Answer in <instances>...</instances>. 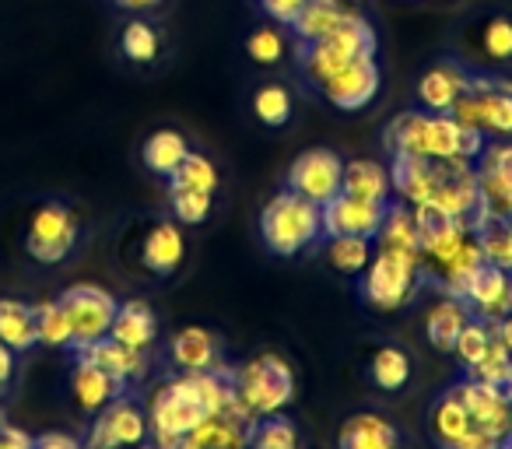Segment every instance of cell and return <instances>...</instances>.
Instances as JSON below:
<instances>
[{
  "label": "cell",
  "instance_id": "obj_9",
  "mask_svg": "<svg viewBox=\"0 0 512 449\" xmlns=\"http://www.w3.org/2000/svg\"><path fill=\"white\" fill-rule=\"evenodd\" d=\"M57 302L67 309V320H71L74 351L88 348V344H95L99 337H106L109 327H113L116 306H120V302L99 285H74V288H67Z\"/></svg>",
  "mask_w": 512,
  "mask_h": 449
},
{
  "label": "cell",
  "instance_id": "obj_21",
  "mask_svg": "<svg viewBox=\"0 0 512 449\" xmlns=\"http://www.w3.org/2000/svg\"><path fill=\"white\" fill-rule=\"evenodd\" d=\"M169 358L179 372H207L218 369V337L204 327H183L169 341Z\"/></svg>",
  "mask_w": 512,
  "mask_h": 449
},
{
  "label": "cell",
  "instance_id": "obj_31",
  "mask_svg": "<svg viewBox=\"0 0 512 449\" xmlns=\"http://www.w3.org/2000/svg\"><path fill=\"white\" fill-rule=\"evenodd\" d=\"M379 246L383 250H404V253H418L421 257V246H418V225H414V211L411 204L397 200V204H386L383 214V225H379Z\"/></svg>",
  "mask_w": 512,
  "mask_h": 449
},
{
  "label": "cell",
  "instance_id": "obj_38",
  "mask_svg": "<svg viewBox=\"0 0 512 449\" xmlns=\"http://www.w3.org/2000/svg\"><path fill=\"white\" fill-rule=\"evenodd\" d=\"M36 337L46 348H71V320H67V309L60 302H43L36 306Z\"/></svg>",
  "mask_w": 512,
  "mask_h": 449
},
{
  "label": "cell",
  "instance_id": "obj_43",
  "mask_svg": "<svg viewBox=\"0 0 512 449\" xmlns=\"http://www.w3.org/2000/svg\"><path fill=\"white\" fill-rule=\"evenodd\" d=\"M246 53H249V60L260 67L281 64V57H285V36H281L278 29H256L253 36L246 39Z\"/></svg>",
  "mask_w": 512,
  "mask_h": 449
},
{
  "label": "cell",
  "instance_id": "obj_13",
  "mask_svg": "<svg viewBox=\"0 0 512 449\" xmlns=\"http://www.w3.org/2000/svg\"><path fill=\"white\" fill-rule=\"evenodd\" d=\"M477 190L488 214L512 218V141H495L477 158Z\"/></svg>",
  "mask_w": 512,
  "mask_h": 449
},
{
  "label": "cell",
  "instance_id": "obj_30",
  "mask_svg": "<svg viewBox=\"0 0 512 449\" xmlns=\"http://www.w3.org/2000/svg\"><path fill=\"white\" fill-rule=\"evenodd\" d=\"M474 239H477V246H481L488 264L512 271V218L484 211L481 221L474 225Z\"/></svg>",
  "mask_w": 512,
  "mask_h": 449
},
{
  "label": "cell",
  "instance_id": "obj_12",
  "mask_svg": "<svg viewBox=\"0 0 512 449\" xmlns=\"http://www.w3.org/2000/svg\"><path fill=\"white\" fill-rule=\"evenodd\" d=\"M379 85H383V71H379V64H376V53H365V57L351 60V64L341 67L337 74H330L320 85V92L334 109L355 113V109H365L376 99Z\"/></svg>",
  "mask_w": 512,
  "mask_h": 449
},
{
  "label": "cell",
  "instance_id": "obj_5",
  "mask_svg": "<svg viewBox=\"0 0 512 449\" xmlns=\"http://www.w3.org/2000/svg\"><path fill=\"white\" fill-rule=\"evenodd\" d=\"M421 285V257L404 250H383L369 260L362 271V299L369 302L376 313H393V309L407 306Z\"/></svg>",
  "mask_w": 512,
  "mask_h": 449
},
{
  "label": "cell",
  "instance_id": "obj_2",
  "mask_svg": "<svg viewBox=\"0 0 512 449\" xmlns=\"http://www.w3.org/2000/svg\"><path fill=\"white\" fill-rule=\"evenodd\" d=\"M260 239L274 257H299L323 239V207L295 190H281L260 211Z\"/></svg>",
  "mask_w": 512,
  "mask_h": 449
},
{
  "label": "cell",
  "instance_id": "obj_7",
  "mask_svg": "<svg viewBox=\"0 0 512 449\" xmlns=\"http://www.w3.org/2000/svg\"><path fill=\"white\" fill-rule=\"evenodd\" d=\"M449 113L484 137H512V81L470 78V88Z\"/></svg>",
  "mask_w": 512,
  "mask_h": 449
},
{
  "label": "cell",
  "instance_id": "obj_20",
  "mask_svg": "<svg viewBox=\"0 0 512 449\" xmlns=\"http://www.w3.org/2000/svg\"><path fill=\"white\" fill-rule=\"evenodd\" d=\"M186 257V236L176 221H158L141 243V260L151 274H172Z\"/></svg>",
  "mask_w": 512,
  "mask_h": 449
},
{
  "label": "cell",
  "instance_id": "obj_26",
  "mask_svg": "<svg viewBox=\"0 0 512 449\" xmlns=\"http://www.w3.org/2000/svg\"><path fill=\"white\" fill-rule=\"evenodd\" d=\"M344 193L362 200H376V204H390L393 179L390 169L376 158H355V162H344Z\"/></svg>",
  "mask_w": 512,
  "mask_h": 449
},
{
  "label": "cell",
  "instance_id": "obj_42",
  "mask_svg": "<svg viewBox=\"0 0 512 449\" xmlns=\"http://www.w3.org/2000/svg\"><path fill=\"white\" fill-rule=\"evenodd\" d=\"M169 204L176 214L179 225H200L207 221L214 207V193H200V190H186V186H169Z\"/></svg>",
  "mask_w": 512,
  "mask_h": 449
},
{
  "label": "cell",
  "instance_id": "obj_28",
  "mask_svg": "<svg viewBox=\"0 0 512 449\" xmlns=\"http://www.w3.org/2000/svg\"><path fill=\"white\" fill-rule=\"evenodd\" d=\"M246 425L225 418V414H214L204 418L193 432L183 435L179 449H246Z\"/></svg>",
  "mask_w": 512,
  "mask_h": 449
},
{
  "label": "cell",
  "instance_id": "obj_1",
  "mask_svg": "<svg viewBox=\"0 0 512 449\" xmlns=\"http://www.w3.org/2000/svg\"><path fill=\"white\" fill-rule=\"evenodd\" d=\"M386 148L393 155H421L435 162H477L488 148V137L477 127L460 123L453 113L414 109L386 127Z\"/></svg>",
  "mask_w": 512,
  "mask_h": 449
},
{
  "label": "cell",
  "instance_id": "obj_14",
  "mask_svg": "<svg viewBox=\"0 0 512 449\" xmlns=\"http://www.w3.org/2000/svg\"><path fill=\"white\" fill-rule=\"evenodd\" d=\"M383 214H386V204L351 197V193L341 190L330 204H323V239L327 236L376 239L379 225H383Z\"/></svg>",
  "mask_w": 512,
  "mask_h": 449
},
{
  "label": "cell",
  "instance_id": "obj_8",
  "mask_svg": "<svg viewBox=\"0 0 512 449\" xmlns=\"http://www.w3.org/2000/svg\"><path fill=\"white\" fill-rule=\"evenodd\" d=\"M78 246V218L67 204L50 200L32 214L29 236H25V253L36 264H64Z\"/></svg>",
  "mask_w": 512,
  "mask_h": 449
},
{
  "label": "cell",
  "instance_id": "obj_50",
  "mask_svg": "<svg viewBox=\"0 0 512 449\" xmlns=\"http://www.w3.org/2000/svg\"><path fill=\"white\" fill-rule=\"evenodd\" d=\"M116 8L120 11H130V15H141V11H151V8H158L162 0H113Z\"/></svg>",
  "mask_w": 512,
  "mask_h": 449
},
{
  "label": "cell",
  "instance_id": "obj_52",
  "mask_svg": "<svg viewBox=\"0 0 512 449\" xmlns=\"http://www.w3.org/2000/svg\"><path fill=\"white\" fill-rule=\"evenodd\" d=\"M498 449H512V432L502 435V446H498Z\"/></svg>",
  "mask_w": 512,
  "mask_h": 449
},
{
  "label": "cell",
  "instance_id": "obj_36",
  "mask_svg": "<svg viewBox=\"0 0 512 449\" xmlns=\"http://www.w3.org/2000/svg\"><path fill=\"white\" fill-rule=\"evenodd\" d=\"M467 372H470V379H481V383L495 386V390H502L512 397V351L498 341V334H495V341H491L488 355H484L477 365H470Z\"/></svg>",
  "mask_w": 512,
  "mask_h": 449
},
{
  "label": "cell",
  "instance_id": "obj_45",
  "mask_svg": "<svg viewBox=\"0 0 512 449\" xmlns=\"http://www.w3.org/2000/svg\"><path fill=\"white\" fill-rule=\"evenodd\" d=\"M498 446H502V435L488 432V428H481V425H470L467 432L449 442L446 449H498Z\"/></svg>",
  "mask_w": 512,
  "mask_h": 449
},
{
  "label": "cell",
  "instance_id": "obj_23",
  "mask_svg": "<svg viewBox=\"0 0 512 449\" xmlns=\"http://www.w3.org/2000/svg\"><path fill=\"white\" fill-rule=\"evenodd\" d=\"M470 323V309L456 295H442L439 302H432L425 313V337L435 351H453L460 330Z\"/></svg>",
  "mask_w": 512,
  "mask_h": 449
},
{
  "label": "cell",
  "instance_id": "obj_10",
  "mask_svg": "<svg viewBox=\"0 0 512 449\" xmlns=\"http://www.w3.org/2000/svg\"><path fill=\"white\" fill-rule=\"evenodd\" d=\"M288 190L302 193L313 204H330L344 190V158L330 148L302 151L288 169Z\"/></svg>",
  "mask_w": 512,
  "mask_h": 449
},
{
  "label": "cell",
  "instance_id": "obj_49",
  "mask_svg": "<svg viewBox=\"0 0 512 449\" xmlns=\"http://www.w3.org/2000/svg\"><path fill=\"white\" fill-rule=\"evenodd\" d=\"M32 439H36V435L22 432V428L8 425V421L0 428V449H32Z\"/></svg>",
  "mask_w": 512,
  "mask_h": 449
},
{
  "label": "cell",
  "instance_id": "obj_11",
  "mask_svg": "<svg viewBox=\"0 0 512 449\" xmlns=\"http://www.w3.org/2000/svg\"><path fill=\"white\" fill-rule=\"evenodd\" d=\"M148 439V414L127 397H116L88 428L85 449H134Z\"/></svg>",
  "mask_w": 512,
  "mask_h": 449
},
{
  "label": "cell",
  "instance_id": "obj_41",
  "mask_svg": "<svg viewBox=\"0 0 512 449\" xmlns=\"http://www.w3.org/2000/svg\"><path fill=\"white\" fill-rule=\"evenodd\" d=\"M253 113L264 127H285L292 116V95L281 85H264L253 95Z\"/></svg>",
  "mask_w": 512,
  "mask_h": 449
},
{
  "label": "cell",
  "instance_id": "obj_37",
  "mask_svg": "<svg viewBox=\"0 0 512 449\" xmlns=\"http://www.w3.org/2000/svg\"><path fill=\"white\" fill-rule=\"evenodd\" d=\"M169 186H186V190H200V193H218V186H221L218 165H214L207 155L190 151L186 162L169 176Z\"/></svg>",
  "mask_w": 512,
  "mask_h": 449
},
{
  "label": "cell",
  "instance_id": "obj_44",
  "mask_svg": "<svg viewBox=\"0 0 512 449\" xmlns=\"http://www.w3.org/2000/svg\"><path fill=\"white\" fill-rule=\"evenodd\" d=\"M481 50L488 60H512V22L509 18H488L481 25Z\"/></svg>",
  "mask_w": 512,
  "mask_h": 449
},
{
  "label": "cell",
  "instance_id": "obj_22",
  "mask_svg": "<svg viewBox=\"0 0 512 449\" xmlns=\"http://www.w3.org/2000/svg\"><path fill=\"white\" fill-rule=\"evenodd\" d=\"M109 337L134 351H148L158 337V320L151 313L148 302L141 299H130V302H120L116 306V316H113V327H109Z\"/></svg>",
  "mask_w": 512,
  "mask_h": 449
},
{
  "label": "cell",
  "instance_id": "obj_17",
  "mask_svg": "<svg viewBox=\"0 0 512 449\" xmlns=\"http://www.w3.org/2000/svg\"><path fill=\"white\" fill-rule=\"evenodd\" d=\"M470 88V74L460 64H435L418 78V102L428 113H449L463 92Z\"/></svg>",
  "mask_w": 512,
  "mask_h": 449
},
{
  "label": "cell",
  "instance_id": "obj_19",
  "mask_svg": "<svg viewBox=\"0 0 512 449\" xmlns=\"http://www.w3.org/2000/svg\"><path fill=\"white\" fill-rule=\"evenodd\" d=\"M71 393L78 400L81 411L88 414H99L106 404H113L116 397H123V383H116L106 369H99L95 362L78 355V365L71 372Z\"/></svg>",
  "mask_w": 512,
  "mask_h": 449
},
{
  "label": "cell",
  "instance_id": "obj_53",
  "mask_svg": "<svg viewBox=\"0 0 512 449\" xmlns=\"http://www.w3.org/2000/svg\"><path fill=\"white\" fill-rule=\"evenodd\" d=\"M0 428H4V414H0Z\"/></svg>",
  "mask_w": 512,
  "mask_h": 449
},
{
  "label": "cell",
  "instance_id": "obj_40",
  "mask_svg": "<svg viewBox=\"0 0 512 449\" xmlns=\"http://www.w3.org/2000/svg\"><path fill=\"white\" fill-rule=\"evenodd\" d=\"M491 341H495V323H484V320H477V316H470V323L460 330V337H456L453 355L463 362V369H470V365H477L488 355Z\"/></svg>",
  "mask_w": 512,
  "mask_h": 449
},
{
  "label": "cell",
  "instance_id": "obj_29",
  "mask_svg": "<svg viewBox=\"0 0 512 449\" xmlns=\"http://www.w3.org/2000/svg\"><path fill=\"white\" fill-rule=\"evenodd\" d=\"M0 341L15 355L36 348V306H25L18 299H0Z\"/></svg>",
  "mask_w": 512,
  "mask_h": 449
},
{
  "label": "cell",
  "instance_id": "obj_24",
  "mask_svg": "<svg viewBox=\"0 0 512 449\" xmlns=\"http://www.w3.org/2000/svg\"><path fill=\"white\" fill-rule=\"evenodd\" d=\"M341 449H400V432L383 414H351L337 435Z\"/></svg>",
  "mask_w": 512,
  "mask_h": 449
},
{
  "label": "cell",
  "instance_id": "obj_34",
  "mask_svg": "<svg viewBox=\"0 0 512 449\" xmlns=\"http://www.w3.org/2000/svg\"><path fill=\"white\" fill-rule=\"evenodd\" d=\"M299 428L285 414H264L246 432V449H299Z\"/></svg>",
  "mask_w": 512,
  "mask_h": 449
},
{
  "label": "cell",
  "instance_id": "obj_51",
  "mask_svg": "<svg viewBox=\"0 0 512 449\" xmlns=\"http://www.w3.org/2000/svg\"><path fill=\"white\" fill-rule=\"evenodd\" d=\"M495 334H498V341H502L505 348L512 351V313L505 316V320H498V323H495Z\"/></svg>",
  "mask_w": 512,
  "mask_h": 449
},
{
  "label": "cell",
  "instance_id": "obj_4",
  "mask_svg": "<svg viewBox=\"0 0 512 449\" xmlns=\"http://www.w3.org/2000/svg\"><path fill=\"white\" fill-rule=\"evenodd\" d=\"M365 53H376V32H372V25L365 22V15L351 11L330 36L302 46L299 64H302V74L320 88L330 74H337L341 67H348L351 60L365 57Z\"/></svg>",
  "mask_w": 512,
  "mask_h": 449
},
{
  "label": "cell",
  "instance_id": "obj_47",
  "mask_svg": "<svg viewBox=\"0 0 512 449\" xmlns=\"http://www.w3.org/2000/svg\"><path fill=\"white\" fill-rule=\"evenodd\" d=\"M32 449H85V446L67 432H43L32 439Z\"/></svg>",
  "mask_w": 512,
  "mask_h": 449
},
{
  "label": "cell",
  "instance_id": "obj_18",
  "mask_svg": "<svg viewBox=\"0 0 512 449\" xmlns=\"http://www.w3.org/2000/svg\"><path fill=\"white\" fill-rule=\"evenodd\" d=\"M81 358H88V362H95L99 369H106L109 376L116 379V383H134V379H141L144 372H148V358H144V351H134L127 348V344L113 341V337H99L95 344H88V348L78 351Z\"/></svg>",
  "mask_w": 512,
  "mask_h": 449
},
{
  "label": "cell",
  "instance_id": "obj_6",
  "mask_svg": "<svg viewBox=\"0 0 512 449\" xmlns=\"http://www.w3.org/2000/svg\"><path fill=\"white\" fill-rule=\"evenodd\" d=\"M204 418H211V414H207L193 379L183 372V376L165 383L162 390L151 397L148 425H151V432H155V449H179L183 435L193 432Z\"/></svg>",
  "mask_w": 512,
  "mask_h": 449
},
{
  "label": "cell",
  "instance_id": "obj_32",
  "mask_svg": "<svg viewBox=\"0 0 512 449\" xmlns=\"http://www.w3.org/2000/svg\"><path fill=\"white\" fill-rule=\"evenodd\" d=\"M411 355H407L404 348H397V344H383V348L372 351L369 358V379L379 386V390L386 393H397L404 390L407 383H411Z\"/></svg>",
  "mask_w": 512,
  "mask_h": 449
},
{
  "label": "cell",
  "instance_id": "obj_16",
  "mask_svg": "<svg viewBox=\"0 0 512 449\" xmlns=\"http://www.w3.org/2000/svg\"><path fill=\"white\" fill-rule=\"evenodd\" d=\"M453 393L460 397V404L467 407L470 421L495 435L509 432V414H512V397L495 386L481 383V379H463V383L453 386Z\"/></svg>",
  "mask_w": 512,
  "mask_h": 449
},
{
  "label": "cell",
  "instance_id": "obj_46",
  "mask_svg": "<svg viewBox=\"0 0 512 449\" xmlns=\"http://www.w3.org/2000/svg\"><path fill=\"white\" fill-rule=\"evenodd\" d=\"M260 8H264V15L271 18V22L292 25L295 15L306 8V0H260Z\"/></svg>",
  "mask_w": 512,
  "mask_h": 449
},
{
  "label": "cell",
  "instance_id": "obj_25",
  "mask_svg": "<svg viewBox=\"0 0 512 449\" xmlns=\"http://www.w3.org/2000/svg\"><path fill=\"white\" fill-rule=\"evenodd\" d=\"M351 11L355 8H351L348 0H306V8H302L292 22V32H295V39H299V46H309V43H316V39L330 36Z\"/></svg>",
  "mask_w": 512,
  "mask_h": 449
},
{
  "label": "cell",
  "instance_id": "obj_3",
  "mask_svg": "<svg viewBox=\"0 0 512 449\" xmlns=\"http://www.w3.org/2000/svg\"><path fill=\"white\" fill-rule=\"evenodd\" d=\"M235 386V404H239L242 418L253 425L264 414H278L281 407L292 404L295 397V372L285 358L278 355H260L246 362L239 372H232Z\"/></svg>",
  "mask_w": 512,
  "mask_h": 449
},
{
  "label": "cell",
  "instance_id": "obj_48",
  "mask_svg": "<svg viewBox=\"0 0 512 449\" xmlns=\"http://www.w3.org/2000/svg\"><path fill=\"white\" fill-rule=\"evenodd\" d=\"M15 372H18V362H15V351L8 348V344L0 341V397L11 390V383H15Z\"/></svg>",
  "mask_w": 512,
  "mask_h": 449
},
{
  "label": "cell",
  "instance_id": "obj_39",
  "mask_svg": "<svg viewBox=\"0 0 512 449\" xmlns=\"http://www.w3.org/2000/svg\"><path fill=\"white\" fill-rule=\"evenodd\" d=\"M120 50H123V57H127L130 64H151V60H158V50H162V39H158V32L151 29L148 22L134 18L130 25H123Z\"/></svg>",
  "mask_w": 512,
  "mask_h": 449
},
{
  "label": "cell",
  "instance_id": "obj_35",
  "mask_svg": "<svg viewBox=\"0 0 512 449\" xmlns=\"http://www.w3.org/2000/svg\"><path fill=\"white\" fill-rule=\"evenodd\" d=\"M327 264L334 267L337 274H362L372 260V239H358V236H327Z\"/></svg>",
  "mask_w": 512,
  "mask_h": 449
},
{
  "label": "cell",
  "instance_id": "obj_33",
  "mask_svg": "<svg viewBox=\"0 0 512 449\" xmlns=\"http://www.w3.org/2000/svg\"><path fill=\"white\" fill-rule=\"evenodd\" d=\"M474 425L467 414V407L460 404V397H456L453 390H446L439 400H435L432 414H428V428H432L435 442H439V449H446L453 439H460L467 428Z\"/></svg>",
  "mask_w": 512,
  "mask_h": 449
},
{
  "label": "cell",
  "instance_id": "obj_15",
  "mask_svg": "<svg viewBox=\"0 0 512 449\" xmlns=\"http://www.w3.org/2000/svg\"><path fill=\"white\" fill-rule=\"evenodd\" d=\"M467 309L484 323H498L512 313V271L495 267L484 260V267L474 274V281L463 292Z\"/></svg>",
  "mask_w": 512,
  "mask_h": 449
},
{
  "label": "cell",
  "instance_id": "obj_27",
  "mask_svg": "<svg viewBox=\"0 0 512 449\" xmlns=\"http://www.w3.org/2000/svg\"><path fill=\"white\" fill-rule=\"evenodd\" d=\"M186 155H190V141H186L179 130H155L141 148L144 169L155 172V176H162V179H169L172 172L186 162Z\"/></svg>",
  "mask_w": 512,
  "mask_h": 449
}]
</instances>
